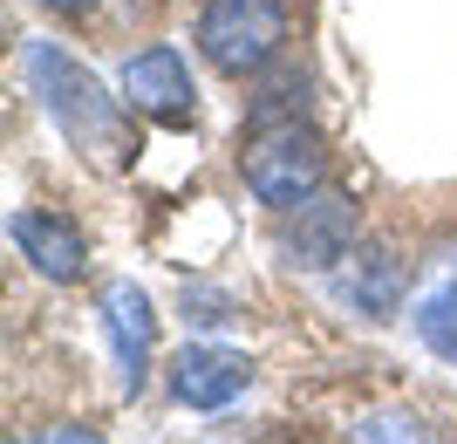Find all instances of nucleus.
Instances as JSON below:
<instances>
[{
    "instance_id": "1",
    "label": "nucleus",
    "mask_w": 457,
    "mask_h": 444,
    "mask_svg": "<svg viewBox=\"0 0 457 444\" xmlns=\"http://www.w3.org/2000/svg\"><path fill=\"white\" fill-rule=\"evenodd\" d=\"M21 76L35 89V103L48 110L69 151H82L96 172H130L137 164V110L130 96H110L96 69H82L62 41H28L21 48Z\"/></svg>"
},
{
    "instance_id": "2",
    "label": "nucleus",
    "mask_w": 457,
    "mask_h": 444,
    "mask_svg": "<svg viewBox=\"0 0 457 444\" xmlns=\"http://www.w3.org/2000/svg\"><path fill=\"white\" fill-rule=\"evenodd\" d=\"M198 55L232 82H253L267 76L287 48V0H205L198 7Z\"/></svg>"
},
{
    "instance_id": "3",
    "label": "nucleus",
    "mask_w": 457,
    "mask_h": 444,
    "mask_svg": "<svg viewBox=\"0 0 457 444\" xmlns=\"http://www.w3.org/2000/svg\"><path fill=\"white\" fill-rule=\"evenodd\" d=\"M239 178H246V192L273 213L287 205H301L307 192H321L328 185V151L321 137L307 130L301 116H287V123H260L246 137V151H239Z\"/></svg>"
},
{
    "instance_id": "4",
    "label": "nucleus",
    "mask_w": 457,
    "mask_h": 444,
    "mask_svg": "<svg viewBox=\"0 0 457 444\" xmlns=\"http://www.w3.org/2000/svg\"><path fill=\"white\" fill-rule=\"evenodd\" d=\"M355 239H362V205L335 185L307 192L301 205L280 213V260L301 273H335L355 253Z\"/></svg>"
},
{
    "instance_id": "5",
    "label": "nucleus",
    "mask_w": 457,
    "mask_h": 444,
    "mask_svg": "<svg viewBox=\"0 0 457 444\" xmlns=\"http://www.w3.org/2000/svg\"><path fill=\"white\" fill-rule=\"evenodd\" d=\"M123 96H130L137 116H151L164 130L198 123V89H191V69L178 48H144V55L123 62Z\"/></svg>"
},
{
    "instance_id": "6",
    "label": "nucleus",
    "mask_w": 457,
    "mask_h": 444,
    "mask_svg": "<svg viewBox=\"0 0 457 444\" xmlns=\"http://www.w3.org/2000/svg\"><path fill=\"white\" fill-rule=\"evenodd\" d=\"M103 335H110L123 397H137V390L151 383V348H157V314H151V294L137 288V281L103 288Z\"/></svg>"
},
{
    "instance_id": "7",
    "label": "nucleus",
    "mask_w": 457,
    "mask_h": 444,
    "mask_svg": "<svg viewBox=\"0 0 457 444\" xmlns=\"http://www.w3.org/2000/svg\"><path fill=\"white\" fill-rule=\"evenodd\" d=\"M246 383H253V356H239V348L191 342L171 356V397L185 410H226Z\"/></svg>"
},
{
    "instance_id": "8",
    "label": "nucleus",
    "mask_w": 457,
    "mask_h": 444,
    "mask_svg": "<svg viewBox=\"0 0 457 444\" xmlns=\"http://www.w3.org/2000/svg\"><path fill=\"white\" fill-rule=\"evenodd\" d=\"M14 247L28 253V267L41 273V281H55V288H69V281H82V267H89V247H82V232L69 226V219L55 213H14Z\"/></svg>"
},
{
    "instance_id": "9",
    "label": "nucleus",
    "mask_w": 457,
    "mask_h": 444,
    "mask_svg": "<svg viewBox=\"0 0 457 444\" xmlns=\"http://www.w3.org/2000/svg\"><path fill=\"white\" fill-rule=\"evenodd\" d=\"M335 294H342L355 314H396V301H403V267H396V253L389 247H355L335 267Z\"/></svg>"
},
{
    "instance_id": "10",
    "label": "nucleus",
    "mask_w": 457,
    "mask_h": 444,
    "mask_svg": "<svg viewBox=\"0 0 457 444\" xmlns=\"http://www.w3.org/2000/svg\"><path fill=\"white\" fill-rule=\"evenodd\" d=\"M417 335H423V348L430 356H444V363H457V281H444V288H430L417 301Z\"/></svg>"
},
{
    "instance_id": "11",
    "label": "nucleus",
    "mask_w": 457,
    "mask_h": 444,
    "mask_svg": "<svg viewBox=\"0 0 457 444\" xmlns=\"http://www.w3.org/2000/svg\"><path fill=\"white\" fill-rule=\"evenodd\" d=\"M355 438H430V424L423 417H369V424H355Z\"/></svg>"
},
{
    "instance_id": "12",
    "label": "nucleus",
    "mask_w": 457,
    "mask_h": 444,
    "mask_svg": "<svg viewBox=\"0 0 457 444\" xmlns=\"http://www.w3.org/2000/svg\"><path fill=\"white\" fill-rule=\"evenodd\" d=\"M185 314L191 322H232V301H219V294H185Z\"/></svg>"
},
{
    "instance_id": "13",
    "label": "nucleus",
    "mask_w": 457,
    "mask_h": 444,
    "mask_svg": "<svg viewBox=\"0 0 457 444\" xmlns=\"http://www.w3.org/2000/svg\"><path fill=\"white\" fill-rule=\"evenodd\" d=\"M35 7H41V14H55V21H82L96 0H35Z\"/></svg>"
}]
</instances>
